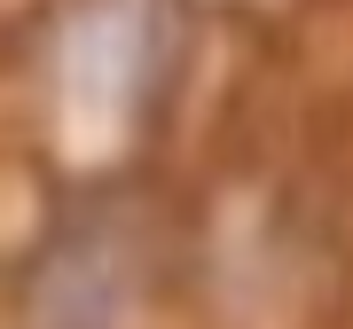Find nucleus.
I'll list each match as a JSON object with an SVG mask.
<instances>
[{"instance_id":"f257e3e1","label":"nucleus","mask_w":353,"mask_h":329,"mask_svg":"<svg viewBox=\"0 0 353 329\" xmlns=\"http://www.w3.org/2000/svg\"><path fill=\"white\" fill-rule=\"evenodd\" d=\"M157 0H94L87 16L71 24V94L87 102V110H118V102H134L150 87L157 71Z\"/></svg>"}]
</instances>
